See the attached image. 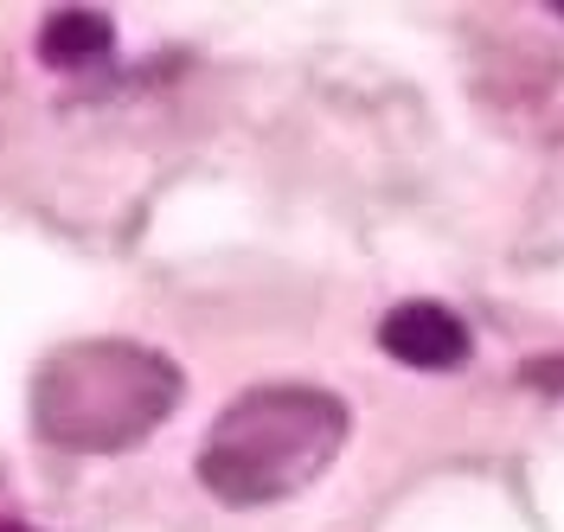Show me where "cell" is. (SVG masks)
I'll return each instance as SVG.
<instances>
[{"instance_id": "obj_1", "label": "cell", "mask_w": 564, "mask_h": 532, "mask_svg": "<svg viewBox=\"0 0 564 532\" xmlns=\"http://www.w3.org/2000/svg\"><path fill=\"white\" fill-rule=\"evenodd\" d=\"M180 366L141 340H70L33 372V430L70 456H116L167 424Z\"/></svg>"}, {"instance_id": "obj_2", "label": "cell", "mask_w": 564, "mask_h": 532, "mask_svg": "<svg viewBox=\"0 0 564 532\" xmlns=\"http://www.w3.org/2000/svg\"><path fill=\"white\" fill-rule=\"evenodd\" d=\"M347 443V404L321 386H257L206 430L199 481L225 507H276L327 475Z\"/></svg>"}, {"instance_id": "obj_3", "label": "cell", "mask_w": 564, "mask_h": 532, "mask_svg": "<svg viewBox=\"0 0 564 532\" xmlns=\"http://www.w3.org/2000/svg\"><path fill=\"white\" fill-rule=\"evenodd\" d=\"M379 340L398 366H417V372H456L468 359V327L443 302H398L379 321Z\"/></svg>"}, {"instance_id": "obj_4", "label": "cell", "mask_w": 564, "mask_h": 532, "mask_svg": "<svg viewBox=\"0 0 564 532\" xmlns=\"http://www.w3.org/2000/svg\"><path fill=\"white\" fill-rule=\"evenodd\" d=\"M109 45H116V33H109L104 13H84V7H65V13H52L45 26H39V58L45 65H97Z\"/></svg>"}, {"instance_id": "obj_5", "label": "cell", "mask_w": 564, "mask_h": 532, "mask_svg": "<svg viewBox=\"0 0 564 532\" xmlns=\"http://www.w3.org/2000/svg\"><path fill=\"white\" fill-rule=\"evenodd\" d=\"M527 386L558 391V386H564V354H558V359H532V366H527Z\"/></svg>"}, {"instance_id": "obj_6", "label": "cell", "mask_w": 564, "mask_h": 532, "mask_svg": "<svg viewBox=\"0 0 564 532\" xmlns=\"http://www.w3.org/2000/svg\"><path fill=\"white\" fill-rule=\"evenodd\" d=\"M0 532H33L26 520H13V513H0Z\"/></svg>"}]
</instances>
